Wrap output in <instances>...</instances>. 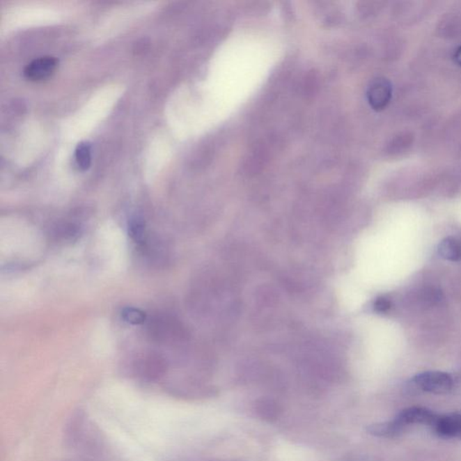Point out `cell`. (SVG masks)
<instances>
[{"instance_id":"cell-6","label":"cell","mask_w":461,"mask_h":461,"mask_svg":"<svg viewBox=\"0 0 461 461\" xmlns=\"http://www.w3.org/2000/svg\"><path fill=\"white\" fill-rule=\"evenodd\" d=\"M58 65L56 58L52 56L40 57L33 61L24 69V75L32 81H44L54 72Z\"/></svg>"},{"instance_id":"cell-5","label":"cell","mask_w":461,"mask_h":461,"mask_svg":"<svg viewBox=\"0 0 461 461\" xmlns=\"http://www.w3.org/2000/svg\"><path fill=\"white\" fill-rule=\"evenodd\" d=\"M438 414L424 407H409L403 410L396 416L394 421L401 429L404 430L408 425L423 424L432 426Z\"/></svg>"},{"instance_id":"cell-3","label":"cell","mask_w":461,"mask_h":461,"mask_svg":"<svg viewBox=\"0 0 461 461\" xmlns=\"http://www.w3.org/2000/svg\"><path fill=\"white\" fill-rule=\"evenodd\" d=\"M150 334L153 339L162 343L174 342L183 337V329L180 322L169 316L155 318L149 325Z\"/></svg>"},{"instance_id":"cell-8","label":"cell","mask_w":461,"mask_h":461,"mask_svg":"<svg viewBox=\"0 0 461 461\" xmlns=\"http://www.w3.org/2000/svg\"><path fill=\"white\" fill-rule=\"evenodd\" d=\"M439 35L447 38H457L461 33V17L458 13L446 14L438 24Z\"/></svg>"},{"instance_id":"cell-13","label":"cell","mask_w":461,"mask_h":461,"mask_svg":"<svg viewBox=\"0 0 461 461\" xmlns=\"http://www.w3.org/2000/svg\"><path fill=\"white\" fill-rule=\"evenodd\" d=\"M146 235V224L141 218L135 217L129 222V235L135 242H141Z\"/></svg>"},{"instance_id":"cell-16","label":"cell","mask_w":461,"mask_h":461,"mask_svg":"<svg viewBox=\"0 0 461 461\" xmlns=\"http://www.w3.org/2000/svg\"><path fill=\"white\" fill-rule=\"evenodd\" d=\"M454 60L456 61L458 65L461 66V46H460L456 52H455Z\"/></svg>"},{"instance_id":"cell-15","label":"cell","mask_w":461,"mask_h":461,"mask_svg":"<svg viewBox=\"0 0 461 461\" xmlns=\"http://www.w3.org/2000/svg\"><path fill=\"white\" fill-rule=\"evenodd\" d=\"M390 307H391V303H390V301L386 299V298H379V299L376 301V303H375V309L380 313L389 311Z\"/></svg>"},{"instance_id":"cell-4","label":"cell","mask_w":461,"mask_h":461,"mask_svg":"<svg viewBox=\"0 0 461 461\" xmlns=\"http://www.w3.org/2000/svg\"><path fill=\"white\" fill-rule=\"evenodd\" d=\"M367 97L368 103L374 110L381 111L385 109L392 97L391 83L385 78L373 79L368 85Z\"/></svg>"},{"instance_id":"cell-2","label":"cell","mask_w":461,"mask_h":461,"mask_svg":"<svg viewBox=\"0 0 461 461\" xmlns=\"http://www.w3.org/2000/svg\"><path fill=\"white\" fill-rule=\"evenodd\" d=\"M134 371L141 380L156 382L164 379L168 371V364L161 356L150 354L136 362Z\"/></svg>"},{"instance_id":"cell-9","label":"cell","mask_w":461,"mask_h":461,"mask_svg":"<svg viewBox=\"0 0 461 461\" xmlns=\"http://www.w3.org/2000/svg\"><path fill=\"white\" fill-rule=\"evenodd\" d=\"M413 141L414 136L411 133L405 132V133L399 134L390 141L389 146H387V153L391 156L402 155L411 148Z\"/></svg>"},{"instance_id":"cell-1","label":"cell","mask_w":461,"mask_h":461,"mask_svg":"<svg viewBox=\"0 0 461 461\" xmlns=\"http://www.w3.org/2000/svg\"><path fill=\"white\" fill-rule=\"evenodd\" d=\"M414 385L423 391L445 394L453 389L455 381L450 374L439 371L423 372L414 379Z\"/></svg>"},{"instance_id":"cell-11","label":"cell","mask_w":461,"mask_h":461,"mask_svg":"<svg viewBox=\"0 0 461 461\" xmlns=\"http://www.w3.org/2000/svg\"><path fill=\"white\" fill-rule=\"evenodd\" d=\"M403 430L396 423L394 420L390 422L371 424L367 428L370 435L377 437H394L398 435Z\"/></svg>"},{"instance_id":"cell-12","label":"cell","mask_w":461,"mask_h":461,"mask_svg":"<svg viewBox=\"0 0 461 461\" xmlns=\"http://www.w3.org/2000/svg\"><path fill=\"white\" fill-rule=\"evenodd\" d=\"M77 164L82 171L88 170L91 164V144L83 141L77 147L75 152Z\"/></svg>"},{"instance_id":"cell-7","label":"cell","mask_w":461,"mask_h":461,"mask_svg":"<svg viewBox=\"0 0 461 461\" xmlns=\"http://www.w3.org/2000/svg\"><path fill=\"white\" fill-rule=\"evenodd\" d=\"M432 429L439 436L447 439H461V414H451L436 418Z\"/></svg>"},{"instance_id":"cell-10","label":"cell","mask_w":461,"mask_h":461,"mask_svg":"<svg viewBox=\"0 0 461 461\" xmlns=\"http://www.w3.org/2000/svg\"><path fill=\"white\" fill-rule=\"evenodd\" d=\"M439 254L445 260H461V242L454 238H446L439 244Z\"/></svg>"},{"instance_id":"cell-14","label":"cell","mask_w":461,"mask_h":461,"mask_svg":"<svg viewBox=\"0 0 461 461\" xmlns=\"http://www.w3.org/2000/svg\"><path fill=\"white\" fill-rule=\"evenodd\" d=\"M122 318L128 324L138 325L146 321V313L134 307H127L122 311Z\"/></svg>"}]
</instances>
